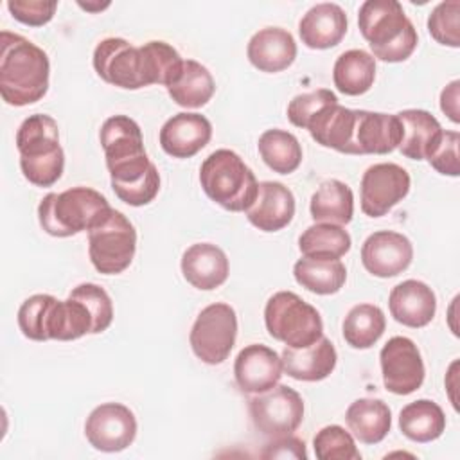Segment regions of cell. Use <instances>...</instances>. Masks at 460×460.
<instances>
[{
    "label": "cell",
    "instance_id": "29",
    "mask_svg": "<svg viewBox=\"0 0 460 460\" xmlns=\"http://www.w3.org/2000/svg\"><path fill=\"white\" fill-rule=\"evenodd\" d=\"M376 79V59L363 49H350L338 56L332 68L334 86L345 95L367 93Z\"/></svg>",
    "mask_w": 460,
    "mask_h": 460
},
{
    "label": "cell",
    "instance_id": "26",
    "mask_svg": "<svg viewBox=\"0 0 460 460\" xmlns=\"http://www.w3.org/2000/svg\"><path fill=\"white\" fill-rule=\"evenodd\" d=\"M165 88L178 106L201 108L212 99L216 83L207 66L194 59H183L180 70Z\"/></svg>",
    "mask_w": 460,
    "mask_h": 460
},
{
    "label": "cell",
    "instance_id": "31",
    "mask_svg": "<svg viewBox=\"0 0 460 460\" xmlns=\"http://www.w3.org/2000/svg\"><path fill=\"white\" fill-rule=\"evenodd\" d=\"M295 280L311 293L334 295L347 280V268L340 259L302 257L293 266Z\"/></svg>",
    "mask_w": 460,
    "mask_h": 460
},
{
    "label": "cell",
    "instance_id": "21",
    "mask_svg": "<svg viewBox=\"0 0 460 460\" xmlns=\"http://www.w3.org/2000/svg\"><path fill=\"white\" fill-rule=\"evenodd\" d=\"M183 279L196 289L212 291L226 282L230 264L226 253L212 243H196L181 255Z\"/></svg>",
    "mask_w": 460,
    "mask_h": 460
},
{
    "label": "cell",
    "instance_id": "35",
    "mask_svg": "<svg viewBox=\"0 0 460 460\" xmlns=\"http://www.w3.org/2000/svg\"><path fill=\"white\" fill-rule=\"evenodd\" d=\"M350 235L340 225L314 223L298 237V248L305 257L340 259L350 250Z\"/></svg>",
    "mask_w": 460,
    "mask_h": 460
},
{
    "label": "cell",
    "instance_id": "5",
    "mask_svg": "<svg viewBox=\"0 0 460 460\" xmlns=\"http://www.w3.org/2000/svg\"><path fill=\"white\" fill-rule=\"evenodd\" d=\"M199 183L214 203L230 212H246L259 189L253 171L232 149H216L203 160Z\"/></svg>",
    "mask_w": 460,
    "mask_h": 460
},
{
    "label": "cell",
    "instance_id": "17",
    "mask_svg": "<svg viewBox=\"0 0 460 460\" xmlns=\"http://www.w3.org/2000/svg\"><path fill=\"white\" fill-rule=\"evenodd\" d=\"M158 138L169 156L190 158L210 142L212 124L199 113L181 111L164 122Z\"/></svg>",
    "mask_w": 460,
    "mask_h": 460
},
{
    "label": "cell",
    "instance_id": "23",
    "mask_svg": "<svg viewBox=\"0 0 460 460\" xmlns=\"http://www.w3.org/2000/svg\"><path fill=\"white\" fill-rule=\"evenodd\" d=\"M349 20L338 4L323 2L313 5L298 23V34L305 47L325 50L336 47L347 34Z\"/></svg>",
    "mask_w": 460,
    "mask_h": 460
},
{
    "label": "cell",
    "instance_id": "34",
    "mask_svg": "<svg viewBox=\"0 0 460 460\" xmlns=\"http://www.w3.org/2000/svg\"><path fill=\"white\" fill-rule=\"evenodd\" d=\"M386 329V318L381 307L374 304H358L343 318L341 332L352 349H370L379 341Z\"/></svg>",
    "mask_w": 460,
    "mask_h": 460
},
{
    "label": "cell",
    "instance_id": "37",
    "mask_svg": "<svg viewBox=\"0 0 460 460\" xmlns=\"http://www.w3.org/2000/svg\"><path fill=\"white\" fill-rule=\"evenodd\" d=\"M318 460H361V453L349 431L338 424L322 428L313 438Z\"/></svg>",
    "mask_w": 460,
    "mask_h": 460
},
{
    "label": "cell",
    "instance_id": "22",
    "mask_svg": "<svg viewBox=\"0 0 460 460\" xmlns=\"http://www.w3.org/2000/svg\"><path fill=\"white\" fill-rule=\"evenodd\" d=\"M246 56L257 70L275 74L293 65L296 58V43L289 31L282 27H266L250 38Z\"/></svg>",
    "mask_w": 460,
    "mask_h": 460
},
{
    "label": "cell",
    "instance_id": "19",
    "mask_svg": "<svg viewBox=\"0 0 460 460\" xmlns=\"http://www.w3.org/2000/svg\"><path fill=\"white\" fill-rule=\"evenodd\" d=\"M388 309L395 322L411 329H420L435 318L437 296L428 284L408 279L392 288L388 295Z\"/></svg>",
    "mask_w": 460,
    "mask_h": 460
},
{
    "label": "cell",
    "instance_id": "9",
    "mask_svg": "<svg viewBox=\"0 0 460 460\" xmlns=\"http://www.w3.org/2000/svg\"><path fill=\"white\" fill-rule=\"evenodd\" d=\"M250 417L257 431L277 438L293 435L304 420V401L288 385H275L271 390L250 399Z\"/></svg>",
    "mask_w": 460,
    "mask_h": 460
},
{
    "label": "cell",
    "instance_id": "14",
    "mask_svg": "<svg viewBox=\"0 0 460 460\" xmlns=\"http://www.w3.org/2000/svg\"><path fill=\"white\" fill-rule=\"evenodd\" d=\"M20 165H50L65 162L58 122L45 113L29 115L16 131Z\"/></svg>",
    "mask_w": 460,
    "mask_h": 460
},
{
    "label": "cell",
    "instance_id": "38",
    "mask_svg": "<svg viewBox=\"0 0 460 460\" xmlns=\"http://www.w3.org/2000/svg\"><path fill=\"white\" fill-rule=\"evenodd\" d=\"M431 38L446 47H460V2L447 0L435 5L428 18Z\"/></svg>",
    "mask_w": 460,
    "mask_h": 460
},
{
    "label": "cell",
    "instance_id": "28",
    "mask_svg": "<svg viewBox=\"0 0 460 460\" xmlns=\"http://www.w3.org/2000/svg\"><path fill=\"white\" fill-rule=\"evenodd\" d=\"M402 124L399 151L410 160H424L442 133L440 122L426 110H402L395 113Z\"/></svg>",
    "mask_w": 460,
    "mask_h": 460
},
{
    "label": "cell",
    "instance_id": "3",
    "mask_svg": "<svg viewBox=\"0 0 460 460\" xmlns=\"http://www.w3.org/2000/svg\"><path fill=\"white\" fill-rule=\"evenodd\" d=\"M358 25L372 49L374 59L401 63L417 49V31L397 0L363 2L358 13Z\"/></svg>",
    "mask_w": 460,
    "mask_h": 460
},
{
    "label": "cell",
    "instance_id": "13",
    "mask_svg": "<svg viewBox=\"0 0 460 460\" xmlns=\"http://www.w3.org/2000/svg\"><path fill=\"white\" fill-rule=\"evenodd\" d=\"M84 435L97 451L117 453L129 447L137 437L135 413L120 402H104L92 410L84 422Z\"/></svg>",
    "mask_w": 460,
    "mask_h": 460
},
{
    "label": "cell",
    "instance_id": "10",
    "mask_svg": "<svg viewBox=\"0 0 460 460\" xmlns=\"http://www.w3.org/2000/svg\"><path fill=\"white\" fill-rule=\"evenodd\" d=\"M93 68L102 81L124 90L149 86L140 47H133L124 38L99 41L93 50Z\"/></svg>",
    "mask_w": 460,
    "mask_h": 460
},
{
    "label": "cell",
    "instance_id": "42",
    "mask_svg": "<svg viewBox=\"0 0 460 460\" xmlns=\"http://www.w3.org/2000/svg\"><path fill=\"white\" fill-rule=\"evenodd\" d=\"M7 9L14 20L29 27H41L54 18L56 0H9Z\"/></svg>",
    "mask_w": 460,
    "mask_h": 460
},
{
    "label": "cell",
    "instance_id": "44",
    "mask_svg": "<svg viewBox=\"0 0 460 460\" xmlns=\"http://www.w3.org/2000/svg\"><path fill=\"white\" fill-rule=\"evenodd\" d=\"M460 81H451L440 93V110L453 120L455 124L460 122V111H458V99H460Z\"/></svg>",
    "mask_w": 460,
    "mask_h": 460
},
{
    "label": "cell",
    "instance_id": "18",
    "mask_svg": "<svg viewBox=\"0 0 460 460\" xmlns=\"http://www.w3.org/2000/svg\"><path fill=\"white\" fill-rule=\"evenodd\" d=\"M402 124L397 115L356 110L354 155H386L399 147Z\"/></svg>",
    "mask_w": 460,
    "mask_h": 460
},
{
    "label": "cell",
    "instance_id": "20",
    "mask_svg": "<svg viewBox=\"0 0 460 460\" xmlns=\"http://www.w3.org/2000/svg\"><path fill=\"white\" fill-rule=\"evenodd\" d=\"M295 196L280 181H261L253 203L246 208L248 221L262 232H279L295 216Z\"/></svg>",
    "mask_w": 460,
    "mask_h": 460
},
{
    "label": "cell",
    "instance_id": "24",
    "mask_svg": "<svg viewBox=\"0 0 460 460\" xmlns=\"http://www.w3.org/2000/svg\"><path fill=\"white\" fill-rule=\"evenodd\" d=\"M284 372L296 381H322L336 368L338 354L332 341L322 336L309 347L291 349L286 347L280 354Z\"/></svg>",
    "mask_w": 460,
    "mask_h": 460
},
{
    "label": "cell",
    "instance_id": "8",
    "mask_svg": "<svg viewBox=\"0 0 460 460\" xmlns=\"http://www.w3.org/2000/svg\"><path fill=\"white\" fill-rule=\"evenodd\" d=\"M237 338V314L232 305L216 302L196 316L189 341L198 359L207 365H221L232 352Z\"/></svg>",
    "mask_w": 460,
    "mask_h": 460
},
{
    "label": "cell",
    "instance_id": "16",
    "mask_svg": "<svg viewBox=\"0 0 460 460\" xmlns=\"http://www.w3.org/2000/svg\"><path fill=\"white\" fill-rule=\"evenodd\" d=\"M282 359L280 356L262 345L252 343L241 349L234 363V377L241 392L244 394H262L279 385L282 377Z\"/></svg>",
    "mask_w": 460,
    "mask_h": 460
},
{
    "label": "cell",
    "instance_id": "11",
    "mask_svg": "<svg viewBox=\"0 0 460 460\" xmlns=\"http://www.w3.org/2000/svg\"><path fill=\"white\" fill-rule=\"evenodd\" d=\"M379 365L385 388L395 395H410L424 383L426 368L420 350L406 336H394L383 345Z\"/></svg>",
    "mask_w": 460,
    "mask_h": 460
},
{
    "label": "cell",
    "instance_id": "1",
    "mask_svg": "<svg viewBox=\"0 0 460 460\" xmlns=\"http://www.w3.org/2000/svg\"><path fill=\"white\" fill-rule=\"evenodd\" d=\"M99 138L115 196L131 207L151 203L160 174L146 153L140 126L128 115H113L101 126Z\"/></svg>",
    "mask_w": 460,
    "mask_h": 460
},
{
    "label": "cell",
    "instance_id": "36",
    "mask_svg": "<svg viewBox=\"0 0 460 460\" xmlns=\"http://www.w3.org/2000/svg\"><path fill=\"white\" fill-rule=\"evenodd\" d=\"M56 302V296L47 293H38L23 300L18 309V327L22 334L34 341H47V325L49 314Z\"/></svg>",
    "mask_w": 460,
    "mask_h": 460
},
{
    "label": "cell",
    "instance_id": "12",
    "mask_svg": "<svg viewBox=\"0 0 460 460\" xmlns=\"http://www.w3.org/2000/svg\"><path fill=\"white\" fill-rule=\"evenodd\" d=\"M410 174L404 167L383 162L370 165L361 176V210L370 217L388 214L410 192Z\"/></svg>",
    "mask_w": 460,
    "mask_h": 460
},
{
    "label": "cell",
    "instance_id": "6",
    "mask_svg": "<svg viewBox=\"0 0 460 460\" xmlns=\"http://www.w3.org/2000/svg\"><path fill=\"white\" fill-rule=\"evenodd\" d=\"M264 323L271 338L291 349L309 347L323 336V322L316 307L293 291H279L268 298Z\"/></svg>",
    "mask_w": 460,
    "mask_h": 460
},
{
    "label": "cell",
    "instance_id": "33",
    "mask_svg": "<svg viewBox=\"0 0 460 460\" xmlns=\"http://www.w3.org/2000/svg\"><path fill=\"white\" fill-rule=\"evenodd\" d=\"M262 162L279 174H289L302 164V146L298 138L286 129H266L257 142Z\"/></svg>",
    "mask_w": 460,
    "mask_h": 460
},
{
    "label": "cell",
    "instance_id": "45",
    "mask_svg": "<svg viewBox=\"0 0 460 460\" xmlns=\"http://www.w3.org/2000/svg\"><path fill=\"white\" fill-rule=\"evenodd\" d=\"M110 5V2H106V4H83V2H79V7H83V9H86V11H102V9H106Z\"/></svg>",
    "mask_w": 460,
    "mask_h": 460
},
{
    "label": "cell",
    "instance_id": "15",
    "mask_svg": "<svg viewBox=\"0 0 460 460\" xmlns=\"http://www.w3.org/2000/svg\"><path fill=\"white\" fill-rule=\"evenodd\" d=\"M413 259L411 241L394 230L370 234L361 246V262L368 273L379 279L397 277Z\"/></svg>",
    "mask_w": 460,
    "mask_h": 460
},
{
    "label": "cell",
    "instance_id": "7",
    "mask_svg": "<svg viewBox=\"0 0 460 460\" xmlns=\"http://www.w3.org/2000/svg\"><path fill=\"white\" fill-rule=\"evenodd\" d=\"M137 252V230L120 212L110 214L88 230V255L93 268L102 275H119L129 268Z\"/></svg>",
    "mask_w": 460,
    "mask_h": 460
},
{
    "label": "cell",
    "instance_id": "39",
    "mask_svg": "<svg viewBox=\"0 0 460 460\" xmlns=\"http://www.w3.org/2000/svg\"><path fill=\"white\" fill-rule=\"evenodd\" d=\"M72 298L83 302L86 305V309L92 314L93 320V332L92 334H99L102 331H106L113 320V304L110 295L97 284L93 282H84L75 286L70 295Z\"/></svg>",
    "mask_w": 460,
    "mask_h": 460
},
{
    "label": "cell",
    "instance_id": "41",
    "mask_svg": "<svg viewBox=\"0 0 460 460\" xmlns=\"http://www.w3.org/2000/svg\"><path fill=\"white\" fill-rule=\"evenodd\" d=\"M458 144H460L458 131H444L442 129L438 140L428 151L426 160L437 172H440L444 176H458L460 174Z\"/></svg>",
    "mask_w": 460,
    "mask_h": 460
},
{
    "label": "cell",
    "instance_id": "27",
    "mask_svg": "<svg viewBox=\"0 0 460 460\" xmlns=\"http://www.w3.org/2000/svg\"><path fill=\"white\" fill-rule=\"evenodd\" d=\"M345 422L363 444H379L392 428V411L381 399H356L345 411Z\"/></svg>",
    "mask_w": 460,
    "mask_h": 460
},
{
    "label": "cell",
    "instance_id": "30",
    "mask_svg": "<svg viewBox=\"0 0 460 460\" xmlns=\"http://www.w3.org/2000/svg\"><path fill=\"white\" fill-rule=\"evenodd\" d=\"M309 212L314 223L349 225L354 216V194L347 183L327 180L311 196Z\"/></svg>",
    "mask_w": 460,
    "mask_h": 460
},
{
    "label": "cell",
    "instance_id": "2",
    "mask_svg": "<svg viewBox=\"0 0 460 460\" xmlns=\"http://www.w3.org/2000/svg\"><path fill=\"white\" fill-rule=\"evenodd\" d=\"M0 95L11 106H27L45 97L50 63L43 49L27 38L2 31L0 34Z\"/></svg>",
    "mask_w": 460,
    "mask_h": 460
},
{
    "label": "cell",
    "instance_id": "25",
    "mask_svg": "<svg viewBox=\"0 0 460 460\" xmlns=\"http://www.w3.org/2000/svg\"><path fill=\"white\" fill-rule=\"evenodd\" d=\"M354 124L356 110H349L340 102L320 110L307 124L313 140L338 153L354 155Z\"/></svg>",
    "mask_w": 460,
    "mask_h": 460
},
{
    "label": "cell",
    "instance_id": "4",
    "mask_svg": "<svg viewBox=\"0 0 460 460\" xmlns=\"http://www.w3.org/2000/svg\"><path fill=\"white\" fill-rule=\"evenodd\" d=\"M108 199L90 187L49 192L38 205L41 228L54 237H70L93 228L110 214Z\"/></svg>",
    "mask_w": 460,
    "mask_h": 460
},
{
    "label": "cell",
    "instance_id": "43",
    "mask_svg": "<svg viewBox=\"0 0 460 460\" xmlns=\"http://www.w3.org/2000/svg\"><path fill=\"white\" fill-rule=\"evenodd\" d=\"M261 456L262 458H307V451H305L304 440L291 435H284L268 442L261 451Z\"/></svg>",
    "mask_w": 460,
    "mask_h": 460
},
{
    "label": "cell",
    "instance_id": "32",
    "mask_svg": "<svg viewBox=\"0 0 460 460\" xmlns=\"http://www.w3.org/2000/svg\"><path fill=\"white\" fill-rule=\"evenodd\" d=\"M399 429L413 442L426 444L437 440L446 429V415L431 399H417L399 413Z\"/></svg>",
    "mask_w": 460,
    "mask_h": 460
},
{
    "label": "cell",
    "instance_id": "40",
    "mask_svg": "<svg viewBox=\"0 0 460 460\" xmlns=\"http://www.w3.org/2000/svg\"><path fill=\"white\" fill-rule=\"evenodd\" d=\"M336 102H338L336 93L327 88H320V90L307 92V93H298L288 104V119L293 126L305 129L309 120L320 110H323L325 106L336 104Z\"/></svg>",
    "mask_w": 460,
    "mask_h": 460
}]
</instances>
